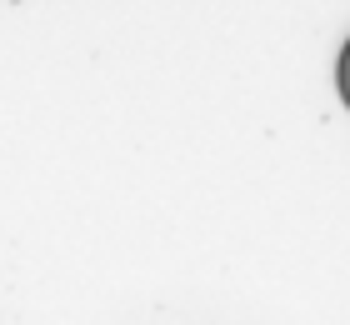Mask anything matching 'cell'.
<instances>
[{
	"label": "cell",
	"instance_id": "cell-1",
	"mask_svg": "<svg viewBox=\"0 0 350 325\" xmlns=\"http://www.w3.org/2000/svg\"><path fill=\"white\" fill-rule=\"evenodd\" d=\"M336 80H340V95H345V105H350V40H345V51H340V65H336Z\"/></svg>",
	"mask_w": 350,
	"mask_h": 325
}]
</instances>
